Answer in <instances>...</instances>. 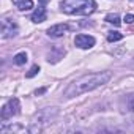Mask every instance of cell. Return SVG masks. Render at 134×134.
<instances>
[{"label": "cell", "instance_id": "cell-14", "mask_svg": "<svg viewBox=\"0 0 134 134\" xmlns=\"http://www.w3.org/2000/svg\"><path fill=\"white\" fill-rule=\"evenodd\" d=\"M129 109L134 112V96H131V98H129Z\"/></svg>", "mask_w": 134, "mask_h": 134}, {"label": "cell", "instance_id": "cell-10", "mask_svg": "<svg viewBox=\"0 0 134 134\" xmlns=\"http://www.w3.org/2000/svg\"><path fill=\"white\" fill-rule=\"evenodd\" d=\"M13 62H14L16 65H24V63L27 62V54H25V52H19V54H16L14 58H13Z\"/></svg>", "mask_w": 134, "mask_h": 134}, {"label": "cell", "instance_id": "cell-8", "mask_svg": "<svg viewBox=\"0 0 134 134\" xmlns=\"http://www.w3.org/2000/svg\"><path fill=\"white\" fill-rule=\"evenodd\" d=\"M13 3L19 8V10H30V8H33V2L32 0H13Z\"/></svg>", "mask_w": 134, "mask_h": 134}, {"label": "cell", "instance_id": "cell-4", "mask_svg": "<svg viewBox=\"0 0 134 134\" xmlns=\"http://www.w3.org/2000/svg\"><path fill=\"white\" fill-rule=\"evenodd\" d=\"M74 44L81 49H90L92 46H95V38L90 36V35H84V33H79L76 35L74 38Z\"/></svg>", "mask_w": 134, "mask_h": 134}, {"label": "cell", "instance_id": "cell-11", "mask_svg": "<svg viewBox=\"0 0 134 134\" xmlns=\"http://www.w3.org/2000/svg\"><path fill=\"white\" fill-rule=\"evenodd\" d=\"M121 38H123V35H121L120 32H109V33H107V41H110V43L120 41Z\"/></svg>", "mask_w": 134, "mask_h": 134}, {"label": "cell", "instance_id": "cell-15", "mask_svg": "<svg viewBox=\"0 0 134 134\" xmlns=\"http://www.w3.org/2000/svg\"><path fill=\"white\" fill-rule=\"evenodd\" d=\"M46 92V88H40V90H36V95H43Z\"/></svg>", "mask_w": 134, "mask_h": 134}, {"label": "cell", "instance_id": "cell-3", "mask_svg": "<svg viewBox=\"0 0 134 134\" xmlns=\"http://www.w3.org/2000/svg\"><path fill=\"white\" fill-rule=\"evenodd\" d=\"M19 99L18 98H13V99H10L5 106H3V109H2V118L3 120H7V118H11L13 115H18L19 114Z\"/></svg>", "mask_w": 134, "mask_h": 134}, {"label": "cell", "instance_id": "cell-16", "mask_svg": "<svg viewBox=\"0 0 134 134\" xmlns=\"http://www.w3.org/2000/svg\"><path fill=\"white\" fill-rule=\"evenodd\" d=\"M47 2H49V0H40V3H41V5H46Z\"/></svg>", "mask_w": 134, "mask_h": 134}, {"label": "cell", "instance_id": "cell-12", "mask_svg": "<svg viewBox=\"0 0 134 134\" xmlns=\"http://www.w3.org/2000/svg\"><path fill=\"white\" fill-rule=\"evenodd\" d=\"M38 71H40V66H38V65H33L32 68H30V71H29V73L25 74V77H29V79H30V77L36 76V74H38Z\"/></svg>", "mask_w": 134, "mask_h": 134}, {"label": "cell", "instance_id": "cell-1", "mask_svg": "<svg viewBox=\"0 0 134 134\" xmlns=\"http://www.w3.org/2000/svg\"><path fill=\"white\" fill-rule=\"evenodd\" d=\"M112 74L109 71H103V73H93V74H85L79 79H76L74 82L70 84V87L65 90L63 96L65 98H74V96H79L82 93H87V92H92L104 84H107L110 81Z\"/></svg>", "mask_w": 134, "mask_h": 134}, {"label": "cell", "instance_id": "cell-9", "mask_svg": "<svg viewBox=\"0 0 134 134\" xmlns=\"http://www.w3.org/2000/svg\"><path fill=\"white\" fill-rule=\"evenodd\" d=\"M106 22L114 24L115 27H118V25L121 24V21H120V16H118V14H107V16H106Z\"/></svg>", "mask_w": 134, "mask_h": 134}, {"label": "cell", "instance_id": "cell-2", "mask_svg": "<svg viewBox=\"0 0 134 134\" xmlns=\"http://www.w3.org/2000/svg\"><path fill=\"white\" fill-rule=\"evenodd\" d=\"M60 7L66 14L87 16L95 11L96 3H95V0H63Z\"/></svg>", "mask_w": 134, "mask_h": 134}, {"label": "cell", "instance_id": "cell-5", "mask_svg": "<svg viewBox=\"0 0 134 134\" xmlns=\"http://www.w3.org/2000/svg\"><path fill=\"white\" fill-rule=\"evenodd\" d=\"M16 33H18V25L10 19H3V22H2V38H11Z\"/></svg>", "mask_w": 134, "mask_h": 134}, {"label": "cell", "instance_id": "cell-6", "mask_svg": "<svg viewBox=\"0 0 134 134\" xmlns=\"http://www.w3.org/2000/svg\"><path fill=\"white\" fill-rule=\"evenodd\" d=\"M68 30V25H65V24H57V25H52L47 29V35L51 38H60L65 35V32Z\"/></svg>", "mask_w": 134, "mask_h": 134}, {"label": "cell", "instance_id": "cell-13", "mask_svg": "<svg viewBox=\"0 0 134 134\" xmlns=\"http://www.w3.org/2000/svg\"><path fill=\"white\" fill-rule=\"evenodd\" d=\"M123 21H125L126 24H134V14H126Z\"/></svg>", "mask_w": 134, "mask_h": 134}, {"label": "cell", "instance_id": "cell-7", "mask_svg": "<svg viewBox=\"0 0 134 134\" xmlns=\"http://www.w3.org/2000/svg\"><path fill=\"white\" fill-rule=\"evenodd\" d=\"M46 18H47V13H46V8H44V7L36 8V10L33 11V14H32V21H33L35 24L44 22V21H46Z\"/></svg>", "mask_w": 134, "mask_h": 134}]
</instances>
